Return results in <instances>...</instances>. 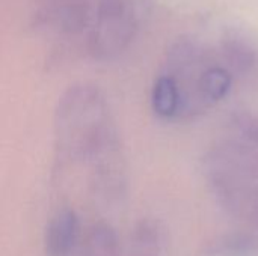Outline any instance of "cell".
Returning a JSON list of instances; mask_svg holds the SVG:
<instances>
[{
	"instance_id": "obj_6",
	"label": "cell",
	"mask_w": 258,
	"mask_h": 256,
	"mask_svg": "<svg viewBox=\"0 0 258 256\" xmlns=\"http://www.w3.org/2000/svg\"><path fill=\"white\" fill-rule=\"evenodd\" d=\"M165 247V231L159 220L156 219H142L136 223L127 256H162Z\"/></svg>"
},
{
	"instance_id": "obj_1",
	"label": "cell",
	"mask_w": 258,
	"mask_h": 256,
	"mask_svg": "<svg viewBox=\"0 0 258 256\" xmlns=\"http://www.w3.org/2000/svg\"><path fill=\"white\" fill-rule=\"evenodd\" d=\"M54 152L60 166H91L122 146L104 94L94 84H74L63 92L53 119Z\"/></svg>"
},
{
	"instance_id": "obj_3",
	"label": "cell",
	"mask_w": 258,
	"mask_h": 256,
	"mask_svg": "<svg viewBox=\"0 0 258 256\" xmlns=\"http://www.w3.org/2000/svg\"><path fill=\"white\" fill-rule=\"evenodd\" d=\"M135 21L136 0H103L91 41L94 56L98 59L118 56L132 39Z\"/></svg>"
},
{
	"instance_id": "obj_4",
	"label": "cell",
	"mask_w": 258,
	"mask_h": 256,
	"mask_svg": "<svg viewBox=\"0 0 258 256\" xmlns=\"http://www.w3.org/2000/svg\"><path fill=\"white\" fill-rule=\"evenodd\" d=\"M80 240V217L71 205H60L44 232L45 256H71Z\"/></svg>"
},
{
	"instance_id": "obj_7",
	"label": "cell",
	"mask_w": 258,
	"mask_h": 256,
	"mask_svg": "<svg viewBox=\"0 0 258 256\" xmlns=\"http://www.w3.org/2000/svg\"><path fill=\"white\" fill-rule=\"evenodd\" d=\"M151 106L154 113L160 119H178L180 116V92L177 83L168 74H162L156 78L151 89Z\"/></svg>"
},
{
	"instance_id": "obj_8",
	"label": "cell",
	"mask_w": 258,
	"mask_h": 256,
	"mask_svg": "<svg viewBox=\"0 0 258 256\" xmlns=\"http://www.w3.org/2000/svg\"><path fill=\"white\" fill-rule=\"evenodd\" d=\"M80 256H122L116 231L106 222H98L89 226Z\"/></svg>"
},
{
	"instance_id": "obj_5",
	"label": "cell",
	"mask_w": 258,
	"mask_h": 256,
	"mask_svg": "<svg viewBox=\"0 0 258 256\" xmlns=\"http://www.w3.org/2000/svg\"><path fill=\"white\" fill-rule=\"evenodd\" d=\"M258 164V115L237 110L228 118V136L224 139Z\"/></svg>"
},
{
	"instance_id": "obj_2",
	"label": "cell",
	"mask_w": 258,
	"mask_h": 256,
	"mask_svg": "<svg viewBox=\"0 0 258 256\" xmlns=\"http://www.w3.org/2000/svg\"><path fill=\"white\" fill-rule=\"evenodd\" d=\"M201 174L224 213L258 231L257 164L222 140L204 154Z\"/></svg>"
}]
</instances>
